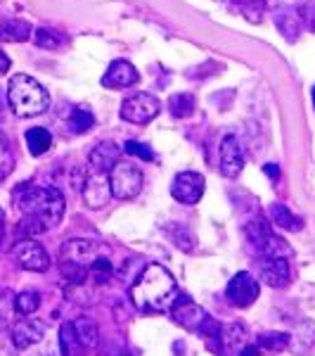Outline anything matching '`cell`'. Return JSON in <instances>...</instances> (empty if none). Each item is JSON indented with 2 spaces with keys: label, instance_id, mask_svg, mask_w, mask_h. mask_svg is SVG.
<instances>
[{
  "label": "cell",
  "instance_id": "8fae6325",
  "mask_svg": "<svg viewBox=\"0 0 315 356\" xmlns=\"http://www.w3.org/2000/svg\"><path fill=\"white\" fill-rule=\"evenodd\" d=\"M219 169L225 178H237L244 169V154L239 147V140L235 134L223 136L221 147H219Z\"/></svg>",
  "mask_w": 315,
  "mask_h": 356
},
{
  "label": "cell",
  "instance_id": "6da1fadb",
  "mask_svg": "<svg viewBox=\"0 0 315 356\" xmlns=\"http://www.w3.org/2000/svg\"><path fill=\"white\" fill-rule=\"evenodd\" d=\"M15 204L22 211V231L38 235L60 226L65 216V195L50 186L22 183L15 188Z\"/></svg>",
  "mask_w": 315,
  "mask_h": 356
},
{
  "label": "cell",
  "instance_id": "e0dca14e",
  "mask_svg": "<svg viewBox=\"0 0 315 356\" xmlns=\"http://www.w3.org/2000/svg\"><path fill=\"white\" fill-rule=\"evenodd\" d=\"M219 344H221L223 356H237L244 347H247V328H244L242 323L223 325Z\"/></svg>",
  "mask_w": 315,
  "mask_h": 356
},
{
  "label": "cell",
  "instance_id": "d4e9b609",
  "mask_svg": "<svg viewBox=\"0 0 315 356\" xmlns=\"http://www.w3.org/2000/svg\"><path fill=\"white\" fill-rule=\"evenodd\" d=\"M26 147L28 152L33 154V157H41L53 147V136H50L48 129H43V126H36V129H28L26 131Z\"/></svg>",
  "mask_w": 315,
  "mask_h": 356
},
{
  "label": "cell",
  "instance_id": "ee69618b",
  "mask_svg": "<svg viewBox=\"0 0 315 356\" xmlns=\"http://www.w3.org/2000/svg\"><path fill=\"white\" fill-rule=\"evenodd\" d=\"M0 181H3V176H0Z\"/></svg>",
  "mask_w": 315,
  "mask_h": 356
},
{
  "label": "cell",
  "instance_id": "603a6c76",
  "mask_svg": "<svg viewBox=\"0 0 315 356\" xmlns=\"http://www.w3.org/2000/svg\"><path fill=\"white\" fill-rule=\"evenodd\" d=\"M31 38V24L24 19H3L0 22V41L22 43Z\"/></svg>",
  "mask_w": 315,
  "mask_h": 356
},
{
  "label": "cell",
  "instance_id": "60d3db41",
  "mask_svg": "<svg viewBox=\"0 0 315 356\" xmlns=\"http://www.w3.org/2000/svg\"><path fill=\"white\" fill-rule=\"evenodd\" d=\"M235 3L244 5V8H251V5H261V3H263V0H235Z\"/></svg>",
  "mask_w": 315,
  "mask_h": 356
},
{
  "label": "cell",
  "instance_id": "ab89813d",
  "mask_svg": "<svg viewBox=\"0 0 315 356\" xmlns=\"http://www.w3.org/2000/svg\"><path fill=\"white\" fill-rule=\"evenodd\" d=\"M237 356H261V349L256 347V344H247V347H244Z\"/></svg>",
  "mask_w": 315,
  "mask_h": 356
},
{
  "label": "cell",
  "instance_id": "ac0fdd59",
  "mask_svg": "<svg viewBox=\"0 0 315 356\" xmlns=\"http://www.w3.org/2000/svg\"><path fill=\"white\" fill-rule=\"evenodd\" d=\"M119 154H121V147H117L112 140H105V143H97V145L90 150L88 154V162L93 166V171H112V166L119 162Z\"/></svg>",
  "mask_w": 315,
  "mask_h": 356
},
{
  "label": "cell",
  "instance_id": "ffe728a7",
  "mask_svg": "<svg viewBox=\"0 0 315 356\" xmlns=\"http://www.w3.org/2000/svg\"><path fill=\"white\" fill-rule=\"evenodd\" d=\"M268 216H271V221L278 228H282V231L296 233V231H301V228H303V219H301V216H296L287 204H280V202L271 204V209H268Z\"/></svg>",
  "mask_w": 315,
  "mask_h": 356
},
{
  "label": "cell",
  "instance_id": "cb8c5ba5",
  "mask_svg": "<svg viewBox=\"0 0 315 356\" xmlns=\"http://www.w3.org/2000/svg\"><path fill=\"white\" fill-rule=\"evenodd\" d=\"M164 233L169 235L171 243L182 252H194V247H197V238H194V233L190 231V228L182 226V223H166Z\"/></svg>",
  "mask_w": 315,
  "mask_h": 356
},
{
  "label": "cell",
  "instance_id": "836d02e7",
  "mask_svg": "<svg viewBox=\"0 0 315 356\" xmlns=\"http://www.w3.org/2000/svg\"><path fill=\"white\" fill-rule=\"evenodd\" d=\"M15 166V157H12V147H10L8 136L0 134V176H8Z\"/></svg>",
  "mask_w": 315,
  "mask_h": 356
},
{
  "label": "cell",
  "instance_id": "5b68a950",
  "mask_svg": "<svg viewBox=\"0 0 315 356\" xmlns=\"http://www.w3.org/2000/svg\"><path fill=\"white\" fill-rule=\"evenodd\" d=\"M110 186H112V197L121 200V202L133 200L142 191V171L135 164L119 159L110 171Z\"/></svg>",
  "mask_w": 315,
  "mask_h": 356
},
{
  "label": "cell",
  "instance_id": "3957f363",
  "mask_svg": "<svg viewBox=\"0 0 315 356\" xmlns=\"http://www.w3.org/2000/svg\"><path fill=\"white\" fill-rule=\"evenodd\" d=\"M8 102L17 117H36L48 110L50 95L33 76L15 74L8 83Z\"/></svg>",
  "mask_w": 315,
  "mask_h": 356
},
{
  "label": "cell",
  "instance_id": "d6a6232c",
  "mask_svg": "<svg viewBox=\"0 0 315 356\" xmlns=\"http://www.w3.org/2000/svg\"><path fill=\"white\" fill-rule=\"evenodd\" d=\"M15 295L12 292L5 290L0 295V330H8V325L12 323V316H15Z\"/></svg>",
  "mask_w": 315,
  "mask_h": 356
},
{
  "label": "cell",
  "instance_id": "484cf974",
  "mask_svg": "<svg viewBox=\"0 0 315 356\" xmlns=\"http://www.w3.org/2000/svg\"><path fill=\"white\" fill-rule=\"evenodd\" d=\"M169 110L176 119H187L197 110V100H194L192 93H176L169 100Z\"/></svg>",
  "mask_w": 315,
  "mask_h": 356
},
{
  "label": "cell",
  "instance_id": "52a82bcc",
  "mask_svg": "<svg viewBox=\"0 0 315 356\" xmlns=\"http://www.w3.org/2000/svg\"><path fill=\"white\" fill-rule=\"evenodd\" d=\"M162 112V102L150 93H135L130 97H126L121 102V119L130 124H150L152 119L159 117Z\"/></svg>",
  "mask_w": 315,
  "mask_h": 356
},
{
  "label": "cell",
  "instance_id": "8992f818",
  "mask_svg": "<svg viewBox=\"0 0 315 356\" xmlns=\"http://www.w3.org/2000/svg\"><path fill=\"white\" fill-rule=\"evenodd\" d=\"M60 257H62V261H67V264H76V266L90 268L100 257H110V247L93 243V240L71 238L62 243Z\"/></svg>",
  "mask_w": 315,
  "mask_h": 356
},
{
  "label": "cell",
  "instance_id": "2e32d148",
  "mask_svg": "<svg viewBox=\"0 0 315 356\" xmlns=\"http://www.w3.org/2000/svg\"><path fill=\"white\" fill-rule=\"evenodd\" d=\"M261 278L266 280L271 288H287L291 280V268L287 259H271V257H261Z\"/></svg>",
  "mask_w": 315,
  "mask_h": 356
},
{
  "label": "cell",
  "instance_id": "8d00e7d4",
  "mask_svg": "<svg viewBox=\"0 0 315 356\" xmlns=\"http://www.w3.org/2000/svg\"><path fill=\"white\" fill-rule=\"evenodd\" d=\"M299 17L303 19V24H306L308 29H311V31H315V3H306V5H301Z\"/></svg>",
  "mask_w": 315,
  "mask_h": 356
},
{
  "label": "cell",
  "instance_id": "83f0119b",
  "mask_svg": "<svg viewBox=\"0 0 315 356\" xmlns=\"http://www.w3.org/2000/svg\"><path fill=\"white\" fill-rule=\"evenodd\" d=\"M41 309V292L24 290L15 297V312L19 316H33Z\"/></svg>",
  "mask_w": 315,
  "mask_h": 356
},
{
  "label": "cell",
  "instance_id": "1f68e13d",
  "mask_svg": "<svg viewBox=\"0 0 315 356\" xmlns=\"http://www.w3.org/2000/svg\"><path fill=\"white\" fill-rule=\"evenodd\" d=\"M88 271H90V280H95L97 285H102L114 275V266H112L110 257H100V259H97Z\"/></svg>",
  "mask_w": 315,
  "mask_h": 356
},
{
  "label": "cell",
  "instance_id": "f35d334b",
  "mask_svg": "<svg viewBox=\"0 0 315 356\" xmlns=\"http://www.w3.org/2000/svg\"><path fill=\"white\" fill-rule=\"evenodd\" d=\"M10 67H12V62H10V57L0 50V76H3L5 72H10Z\"/></svg>",
  "mask_w": 315,
  "mask_h": 356
},
{
  "label": "cell",
  "instance_id": "b9f144b4",
  "mask_svg": "<svg viewBox=\"0 0 315 356\" xmlns=\"http://www.w3.org/2000/svg\"><path fill=\"white\" fill-rule=\"evenodd\" d=\"M3 240H5V216L0 211V245H3Z\"/></svg>",
  "mask_w": 315,
  "mask_h": 356
},
{
  "label": "cell",
  "instance_id": "277c9868",
  "mask_svg": "<svg viewBox=\"0 0 315 356\" xmlns=\"http://www.w3.org/2000/svg\"><path fill=\"white\" fill-rule=\"evenodd\" d=\"M244 235H247L249 243L259 250L261 257H271V259H289V257L294 254V250L287 245V240L278 238L261 216H254V219H249L247 223H244Z\"/></svg>",
  "mask_w": 315,
  "mask_h": 356
},
{
  "label": "cell",
  "instance_id": "e575fe53",
  "mask_svg": "<svg viewBox=\"0 0 315 356\" xmlns=\"http://www.w3.org/2000/svg\"><path fill=\"white\" fill-rule=\"evenodd\" d=\"M126 154H133L137 159H145V162H154V152L150 145H145V143H137V140H128L126 145L121 147Z\"/></svg>",
  "mask_w": 315,
  "mask_h": 356
},
{
  "label": "cell",
  "instance_id": "5bb4252c",
  "mask_svg": "<svg viewBox=\"0 0 315 356\" xmlns=\"http://www.w3.org/2000/svg\"><path fill=\"white\" fill-rule=\"evenodd\" d=\"M10 335H12L17 349H28V347H33V344L43 342L45 323H43L41 318H31V316H24V318L15 321Z\"/></svg>",
  "mask_w": 315,
  "mask_h": 356
},
{
  "label": "cell",
  "instance_id": "ba28073f",
  "mask_svg": "<svg viewBox=\"0 0 315 356\" xmlns=\"http://www.w3.org/2000/svg\"><path fill=\"white\" fill-rule=\"evenodd\" d=\"M12 257L24 271L45 273L50 268V254L45 252V247L41 243H36L33 238L19 240V243L12 247Z\"/></svg>",
  "mask_w": 315,
  "mask_h": 356
},
{
  "label": "cell",
  "instance_id": "30bf717a",
  "mask_svg": "<svg viewBox=\"0 0 315 356\" xmlns=\"http://www.w3.org/2000/svg\"><path fill=\"white\" fill-rule=\"evenodd\" d=\"M204 188H206V181L202 174H197V171H180V174L173 178V183H171V195H173V200H178L180 204L192 207L202 200Z\"/></svg>",
  "mask_w": 315,
  "mask_h": 356
},
{
  "label": "cell",
  "instance_id": "4316f807",
  "mask_svg": "<svg viewBox=\"0 0 315 356\" xmlns=\"http://www.w3.org/2000/svg\"><path fill=\"white\" fill-rule=\"evenodd\" d=\"M60 352H62V356H81V352H83V347L78 344L76 332H74L71 321L60 325Z\"/></svg>",
  "mask_w": 315,
  "mask_h": 356
},
{
  "label": "cell",
  "instance_id": "f1b7e54d",
  "mask_svg": "<svg viewBox=\"0 0 315 356\" xmlns=\"http://www.w3.org/2000/svg\"><path fill=\"white\" fill-rule=\"evenodd\" d=\"M33 41H36L38 48L57 50V48H62V45L67 43V38L62 36L60 31H55V29L41 26V29H36V31H33Z\"/></svg>",
  "mask_w": 315,
  "mask_h": 356
},
{
  "label": "cell",
  "instance_id": "d590c367",
  "mask_svg": "<svg viewBox=\"0 0 315 356\" xmlns=\"http://www.w3.org/2000/svg\"><path fill=\"white\" fill-rule=\"evenodd\" d=\"M17 344L8 330H0V356H17Z\"/></svg>",
  "mask_w": 315,
  "mask_h": 356
},
{
  "label": "cell",
  "instance_id": "d6986e66",
  "mask_svg": "<svg viewBox=\"0 0 315 356\" xmlns=\"http://www.w3.org/2000/svg\"><path fill=\"white\" fill-rule=\"evenodd\" d=\"M315 347V321H301L289 335V347L296 356L311 354Z\"/></svg>",
  "mask_w": 315,
  "mask_h": 356
},
{
  "label": "cell",
  "instance_id": "7402d4cb",
  "mask_svg": "<svg viewBox=\"0 0 315 356\" xmlns=\"http://www.w3.org/2000/svg\"><path fill=\"white\" fill-rule=\"evenodd\" d=\"M74 325V332H76L78 337V344L85 349H95L97 342H100V330H97V323L93 318H88V316H78L76 321H71Z\"/></svg>",
  "mask_w": 315,
  "mask_h": 356
},
{
  "label": "cell",
  "instance_id": "4dcf8cb0",
  "mask_svg": "<svg viewBox=\"0 0 315 356\" xmlns=\"http://www.w3.org/2000/svg\"><path fill=\"white\" fill-rule=\"evenodd\" d=\"M95 124V117L90 110H85V107H76V110H71L69 114V126H71L74 134H85V131H90Z\"/></svg>",
  "mask_w": 315,
  "mask_h": 356
},
{
  "label": "cell",
  "instance_id": "44dd1931",
  "mask_svg": "<svg viewBox=\"0 0 315 356\" xmlns=\"http://www.w3.org/2000/svg\"><path fill=\"white\" fill-rule=\"evenodd\" d=\"M275 26L284 33L287 41H296L301 33V17L294 8H280L275 13Z\"/></svg>",
  "mask_w": 315,
  "mask_h": 356
},
{
  "label": "cell",
  "instance_id": "9c48e42d",
  "mask_svg": "<svg viewBox=\"0 0 315 356\" xmlns=\"http://www.w3.org/2000/svg\"><path fill=\"white\" fill-rule=\"evenodd\" d=\"M259 292H261L259 280H256L249 271H239V273H235V275H232V280L228 283L225 297L230 300L232 307L247 309V307H251V304H254L256 300H259Z\"/></svg>",
  "mask_w": 315,
  "mask_h": 356
},
{
  "label": "cell",
  "instance_id": "f546056e",
  "mask_svg": "<svg viewBox=\"0 0 315 356\" xmlns=\"http://www.w3.org/2000/svg\"><path fill=\"white\" fill-rule=\"evenodd\" d=\"M259 349H266V352H284V349L289 347V335L287 332H263L259 335V344H256Z\"/></svg>",
  "mask_w": 315,
  "mask_h": 356
},
{
  "label": "cell",
  "instance_id": "4fadbf2b",
  "mask_svg": "<svg viewBox=\"0 0 315 356\" xmlns=\"http://www.w3.org/2000/svg\"><path fill=\"white\" fill-rule=\"evenodd\" d=\"M171 314H173L176 323L182 325V328L190 330V332H199V330H202V325H204V321L209 318L204 309L199 307L197 302H192L187 295L178 297V300L171 304Z\"/></svg>",
  "mask_w": 315,
  "mask_h": 356
},
{
  "label": "cell",
  "instance_id": "74e56055",
  "mask_svg": "<svg viewBox=\"0 0 315 356\" xmlns=\"http://www.w3.org/2000/svg\"><path fill=\"white\" fill-rule=\"evenodd\" d=\"M263 171H266V176L271 178V181H278L280 178V166L278 164H266L263 166Z\"/></svg>",
  "mask_w": 315,
  "mask_h": 356
},
{
  "label": "cell",
  "instance_id": "7c38bea8",
  "mask_svg": "<svg viewBox=\"0 0 315 356\" xmlns=\"http://www.w3.org/2000/svg\"><path fill=\"white\" fill-rule=\"evenodd\" d=\"M112 200V186L110 174L102 171H93L83 183V202L88 209H105Z\"/></svg>",
  "mask_w": 315,
  "mask_h": 356
},
{
  "label": "cell",
  "instance_id": "9a60e30c",
  "mask_svg": "<svg viewBox=\"0 0 315 356\" xmlns=\"http://www.w3.org/2000/svg\"><path fill=\"white\" fill-rule=\"evenodd\" d=\"M140 81V74H137V69L130 65L128 60H114L110 67H107L105 76H102V86L105 88H130V86H135Z\"/></svg>",
  "mask_w": 315,
  "mask_h": 356
},
{
  "label": "cell",
  "instance_id": "7bdbcfd3",
  "mask_svg": "<svg viewBox=\"0 0 315 356\" xmlns=\"http://www.w3.org/2000/svg\"><path fill=\"white\" fill-rule=\"evenodd\" d=\"M313 105H315V88H313Z\"/></svg>",
  "mask_w": 315,
  "mask_h": 356
},
{
  "label": "cell",
  "instance_id": "7a4b0ae2",
  "mask_svg": "<svg viewBox=\"0 0 315 356\" xmlns=\"http://www.w3.org/2000/svg\"><path fill=\"white\" fill-rule=\"evenodd\" d=\"M176 292H178V285H176L173 273L162 264L152 261L145 264L140 275L130 283V302L142 314H162L176 302Z\"/></svg>",
  "mask_w": 315,
  "mask_h": 356
}]
</instances>
